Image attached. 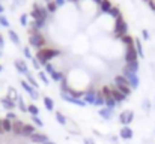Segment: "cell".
I'll return each mask as SVG.
<instances>
[{
	"instance_id": "ffe728a7",
	"label": "cell",
	"mask_w": 155,
	"mask_h": 144,
	"mask_svg": "<svg viewBox=\"0 0 155 144\" xmlns=\"http://www.w3.org/2000/svg\"><path fill=\"white\" fill-rule=\"evenodd\" d=\"M94 105L95 107H98V108H103L105 107V101H104V96L101 93V90H98L97 92V96H95V102H94Z\"/></svg>"
},
{
	"instance_id": "4fadbf2b",
	"label": "cell",
	"mask_w": 155,
	"mask_h": 144,
	"mask_svg": "<svg viewBox=\"0 0 155 144\" xmlns=\"http://www.w3.org/2000/svg\"><path fill=\"white\" fill-rule=\"evenodd\" d=\"M95 96H97V90H95V89H89V90L84 92L83 99H84V102H86L87 105H94V102H95Z\"/></svg>"
},
{
	"instance_id": "9a60e30c",
	"label": "cell",
	"mask_w": 155,
	"mask_h": 144,
	"mask_svg": "<svg viewBox=\"0 0 155 144\" xmlns=\"http://www.w3.org/2000/svg\"><path fill=\"white\" fill-rule=\"evenodd\" d=\"M35 132H36V126H35L33 123H24V128H23V134H21V137L29 138V137L33 135Z\"/></svg>"
},
{
	"instance_id": "ab89813d",
	"label": "cell",
	"mask_w": 155,
	"mask_h": 144,
	"mask_svg": "<svg viewBox=\"0 0 155 144\" xmlns=\"http://www.w3.org/2000/svg\"><path fill=\"white\" fill-rule=\"evenodd\" d=\"M23 53H24L26 59H29V60H32V59H33V56H32V53H30V48H29V47H24V48H23Z\"/></svg>"
},
{
	"instance_id": "ac0fdd59",
	"label": "cell",
	"mask_w": 155,
	"mask_h": 144,
	"mask_svg": "<svg viewBox=\"0 0 155 144\" xmlns=\"http://www.w3.org/2000/svg\"><path fill=\"white\" fill-rule=\"evenodd\" d=\"M111 96H113V99L116 101V104L119 105V104H122L125 99H127V96L124 95V93H120L116 87H111Z\"/></svg>"
},
{
	"instance_id": "bcb514c9",
	"label": "cell",
	"mask_w": 155,
	"mask_h": 144,
	"mask_svg": "<svg viewBox=\"0 0 155 144\" xmlns=\"http://www.w3.org/2000/svg\"><path fill=\"white\" fill-rule=\"evenodd\" d=\"M54 2H56L57 8H59V6H63V5H65V0H54Z\"/></svg>"
},
{
	"instance_id": "681fc988",
	"label": "cell",
	"mask_w": 155,
	"mask_h": 144,
	"mask_svg": "<svg viewBox=\"0 0 155 144\" xmlns=\"http://www.w3.org/2000/svg\"><path fill=\"white\" fill-rule=\"evenodd\" d=\"M2 134H5V132H3V128H2V119H0V135H2Z\"/></svg>"
},
{
	"instance_id": "680465c9",
	"label": "cell",
	"mask_w": 155,
	"mask_h": 144,
	"mask_svg": "<svg viewBox=\"0 0 155 144\" xmlns=\"http://www.w3.org/2000/svg\"><path fill=\"white\" fill-rule=\"evenodd\" d=\"M154 11H155V9H154Z\"/></svg>"
},
{
	"instance_id": "d6986e66",
	"label": "cell",
	"mask_w": 155,
	"mask_h": 144,
	"mask_svg": "<svg viewBox=\"0 0 155 144\" xmlns=\"http://www.w3.org/2000/svg\"><path fill=\"white\" fill-rule=\"evenodd\" d=\"M124 69H125V71H128V72H131V74H137V72H139V69H140L139 60H137V62H131V63H125Z\"/></svg>"
},
{
	"instance_id": "8d00e7d4",
	"label": "cell",
	"mask_w": 155,
	"mask_h": 144,
	"mask_svg": "<svg viewBox=\"0 0 155 144\" xmlns=\"http://www.w3.org/2000/svg\"><path fill=\"white\" fill-rule=\"evenodd\" d=\"M47 11H48L50 14H53V12H56V11H57V5H56V2H54V0L47 2Z\"/></svg>"
},
{
	"instance_id": "7bdbcfd3",
	"label": "cell",
	"mask_w": 155,
	"mask_h": 144,
	"mask_svg": "<svg viewBox=\"0 0 155 144\" xmlns=\"http://www.w3.org/2000/svg\"><path fill=\"white\" fill-rule=\"evenodd\" d=\"M20 23H21V26H27V14H23L20 17Z\"/></svg>"
},
{
	"instance_id": "7402d4cb",
	"label": "cell",
	"mask_w": 155,
	"mask_h": 144,
	"mask_svg": "<svg viewBox=\"0 0 155 144\" xmlns=\"http://www.w3.org/2000/svg\"><path fill=\"white\" fill-rule=\"evenodd\" d=\"M42 101H44V107H45L47 111H54V101L50 96H44Z\"/></svg>"
},
{
	"instance_id": "6da1fadb",
	"label": "cell",
	"mask_w": 155,
	"mask_h": 144,
	"mask_svg": "<svg viewBox=\"0 0 155 144\" xmlns=\"http://www.w3.org/2000/svg\"><path fill=\"white\" fill-rule=\"evenodd\" d=\"M60 56V51L59 50H56V48H41V50H38L36 51V60L41 63V66H45L47 63H50L54 57H59Z\"/></svg>"
},
{
	"instance_id": "816d5d0a",
	"label": "cell",
	"mask_w": 155,
	"mask_h": 144,
	"mask_svg": "<svg viewBox=\"0 0 155 144\" xmlns=\"http://www.w3.org/2000/svg\"><path fill=\"white\" fill-rule=\"evenodd\" d=\"M3 11H5V8H3V6H2V3H0V15H2V12H3Z\"/></svg>"
},
{
	"instance_id": "7c38bea8",
	"label": "cell",
	"mask_w": 155,
	"mask_h": 144,
	"mask_svg": "<svg viewBox=\"0 0 155 144\" xmlns=\"http://www.w3.org/2000/svg\"><path fill=\"white\" fill-rule=\"evenodd\" d=\"M62 99H63V101H66V102H69V104H72V105H77V107H86V105H87V104L84 102V99L71 98V96L66 95V93H62Z\"/></svg>"
},
{
	"instance_id": "b9f144b4",
	"label": "cell",
	"mask_w": 155,
	"mask_h": 144,
	"mask_svg": "<svg viewBox=\"0 0 155 144\" xmlns=\"http://www.w3.org/2000/svg\"><path fill=\"white\" fill-rule=\"evenodd\" d=\"M32 65H33V68H35L36 71H39V69H41V63L36 60V57H33V59H32Z\"/></svg>"
},
{
	"instance_id": "e0dca14e",
	"label": "cell",
	"mask_w": 155,
	"mask_h": 144,
	"mask_svg": "<svg viewBox=\"0 0 155 144\" xmlns=\"http://www.w3.org/2000/svg\"><path fill=\"white\" fill-rule=\"evenodd\" d=\"M98 114L103 117L104 120H110V119L113 117V114H114V110H111V108H107V107H103V108H100Z\"/></svg>"
},
{
	"instance_id": "60d3db41",
	"label": "cell",
	"mask_w": 155,
	"mask_h": 144,
	"mask_svg": "<svg viewBox=\"0 0 155 144\" xmlns=\"http://www.w3.org/2000/svg\"><path fill=\"white\" fill-rule=\"evenodd\" d=\"M6 119H8V120H11V122H15V120H17V114H15L14 111H8Z\"/></svg>"
},
{
	"instance_id": "52a82bcc",
	"label": "cell",
	"mask_w": 155,
	"mask_h": 144,
	"mask_svg": "<svg viewBox=\"0 0 155 144\" xmlns=\"http://www.w3.org/2000/svg\"><path fill=\"white\" fill-rule=\"evenodd\" d=\"M20 84H21L23 90H24V92H26L27 95L30 96L32 99H35V101H36V99L39 98V93H38V90H36V89H33V87H32V86H30V84H29V83H27L26 80H21V81H20Z\"/></svg>"
},
{
	"instance_id": "f35d334b",
	"label": "cell",
	"mask_w": 155,
	"mask_h": 144,
	"mask_svg": "<svg viewBox=\"0 0 155 144\" xmlns=\"http://www.w3.org/2000/svg\"><path fill=\"white\" fill-rule=\"evenodd\" d=\"M0 26L2 27H9V21H8V18L5 17V15H0Z\"/></svg>"
},
{
	"instance_id": "74e56055",
	"label": "cell",
	"mask_w": 155,
	"mask_h": 144,
	"mask_svg": "<svg viewBox=\"0 0 155 144\" xmlns=\"http://www.w3.org/2000/svg\"><path fill=\"white\" fill-rule=\"evenodd\" d=\"M54 71H56V68L53 66L51 63H47V65L44 66V72H45L47 75H51V74H54Z\"/></svg>"
},
{
	"instance_id": "db71d44e",
	"label": "cell",
	"mask_w": 155,
	"mask_h": 144,
	"mask_svg": "<svg viewBox=\"0 0 155 144\" xmlns=\"http://www.w3.org/2000/svg\"><path fill=\"white\" fill-rule=\"evenodd\" d=\"M2 71H3V66H2V65H0V72H2Z\"/></svg>"
},
{
	"instance_id": "30bf717a",
	"label": "cell",
	"mask_w": 155,
	"mask_h": 144,
	"mask_svg": "<svg viewBox=\"0 0 155 144\" xmlns=\"http://www.w3.org/2000/svg\"><path fill=\"white\" fill-rule=\"evenodd\" d=\"M29 140L33 144H44L45 141H48V135L44 134V132H38V131H36L33 135L29 137Z\"/></svg>"
},
{
	"instance_id": "f1b7e54d",
	"label": "cell",
	"mask_w": 155,
	"mask_h": 144,
	"mask_svg": "<svg viewBox=\"0 0 155 144\" xmlns=\"http://www.w3.org/2000/svg\"><path fill=\"white\" fill-rule=\"evenodd\" d=\"M50 78H51L53 81H56V83H60V81L65 78V74H63L62 71H57V69H56V71H54V74L50 75Z\"/></svg>"
},
{
	"instance_id": "f546056e",
	"label": "cell",
	"mask_w": 155,
	"mask_h": 144,
	"mask_svg": "<svg viewBox=\"0 0 155 144\" xmlns=\"http://www.w3.org/2000/svg\"><path fill=\"white\" fill-rule=\"evenodd\" d=\"M120 41L125 47H134V38L131 35H125L124 38H120Z\"/></svg>"
},
{
	"instance_id": "f907efd6",
	"label": "cell",
	"mask_w": 155,
	"mask_h": 144,
	"mask_svg": "<svg viewBox=\"0 0 155 144\" xmlns=\"http://www.w3.org/2000/svg\"><path fill=\"white\" fill-rule=\"evenodd\" d=\"M92 2H94V3H97V5H101V2H103V0H92Z\"/></svg>"
},
{
	"instance_id": "8fae6325",
	"label": "cell",
	"mask_w": 155,
	"mask_h": 144,
	"mask_svg": "<svg viewBox=\"0 0 155 144\" xmlns=\"http://www.w3.org/2000/svg\"><path fill=\"white\" fill-rule=\"evenodd\" d=\"M14 66H15V69H17V72L18 74H23V75H27L30 71H29V66H27V63L24 62V60H21V59H17L15 62H14Z\"/></svg>"
},
{
	"instance_id": "7dc6e473",
	"label": "cell",
	"mask_w": 155,
	"mask_h": 144,
	"mask_svg": "<svg viewBox=\"0 0 155 144\" xmlns=\"http://www.w3.org/2000/svg\"><path fill=\"white\" fill-rule=\"evenodd\" d=\"M5 47V39H3V35H0V50Z\"/></svg>"
},
{
	"instance_id": "44dd1931",
	"label": "cell",
	"mask_w": 155,
	"mask_h": 144,
	"mask_svg": "<svg viewBox=\"0 0 155 144\" xmlns=\"http://www.w3.org/2000/svg\"><path fill=\"white\" fill-rule=\"evenodd\" d=\"M54 119H56V122H57L59 125H62V126H66V123H68V119H66L65 114H62L60 111H56V113H54Z\"/></svg>"
},
{
	"instance_id": "484cf974",
	"label": "cell",
	"mask_w": 155,
	"mask_h": 144,
	"mask_svg": "<svg viewBox=\"0 0 155 144\" xmlns=\"http://www.w3.org/2000/svg\"><path fill=\"white\" fill-rule=\"evenodd\" d=\"M8 36H9V39H11V42L14 44V45H20V36L17 35V32H14V30H9L8 32Z\"/></svg>"
},
{
	"instance_id": "ba28073f",
	"label": "cell",
	"mask_w": 155,
	"mask_h": 144,
	"mask_svg": "<svg viewBox=\"0 0 155 144\" xmlns=\"http://www.w3.org/2000/svg\"><path fill=\"white\" fill-rule=\"evenodd\" d=\"M124 59H125V63H131V62H137L139 60V54L136 51V45L134 47H127Z\"/></svg>"
},
{
	"instance_id": "f6af8a7d",
	"label": "cell",
	"mask_w": 155,
	"mask_h": 144,
	"mask_svg": "<svg viewBox=\"0 0 155 144\" xmlns=\"http://www.w3.org/2000/svg\"><path fill=\"white\" fill-rule=\"evenodd\" d=\"M83 143L84 144H95V140H92V138H84Z\"/></svg>"
},
{
	"instance_id": "83f0119b",
	"label": "cell",
	"mask_w": 155,
	"mask_h": 144,
	"mask_svg": "<svg viewBox=\"0 0 155 144\" xmlns=\"http://www.w3.org/2000/svg\"><path fill=\"white\" fill-rule=\"evenodd\" d=\"M2 128H3V132H5V134H6V132H12V122L8 120L6 117L2 119Z\"/></svg>"
},
{
	"instance_id": "3957f363",
	"label": "cell",
	"mask_w": 155,
	"mask_h": 144,
	"mask_svg": "<svg viewBox=\"0 0 155 144\" xmlns=\"http://www.w3.org/2000/svg\"><path fill=\"white\" fill-rule=\"evenodd\" d=\"M29 44H30V47L41 50V48H45L47 41H45V38H44V35L41 32H35V33H32L29 36Z\"/></svg>"
},
{
	"instance_id": "d590c367",
	"label": "cell",
	"mask_w": 155,
	"mask_h": 144,
	"mask_svg": "<svg viewBox=\"0 0 155 144\" xmlns=\"http://www.w3.org/2000/svg\"><path fill=\"white\" fill-rule=\"evenodd\" d=\"M8 93H9V95H8L9 99H12V101H15V102H17V99H18V93H17V90H15L14 87H9V89H8Z\"/></svg>"
},
{
	"instance_id": "d4e9b609",
	"label": "cell",
	"mask_w": 155,
	"mask_h": 144,
	"mask_svg": "<svg viewBox=\"0 0 155 144\" xmlns=\"http://www.w3.org/2000/svg\"><path fill=\"white\" fill-rule=\"evenodd\" d=\"M111 8H113V5H111L110 0H103L101 5H100V9H101V12H104V14H108Z\"/></svg>"
},
{
	"instance_id": "6f0895ef",
	"label": "cell",
	"mask_w": 155,
	"mask_h": 144,
	"mask_svg": "<svg viewBox=\"0 0 155 144\" xmlns=\"http://www.w3.org/2000/svg\"><path fill=\"white\" fill-rule=\"evenodd\" d=\"M145 2H149V0H145Z\"/></svg>"
},
{
	"instance_id": "9f6ffc18",
	"label": "cell",
	"mask_w": 155,
	"mask_h": 144,
	"mask_svg": "<svg viewBox=\"0 0 155 144\" xmlns=\"http://www.w3.org/2000/svg\"><path fill=\"white\" fill-rule=\"evenodd\" d=\"M0 57H2V51H0Z\"/></svg>"
},
{
	"instance_id": "2e32d148",
	"label": "cell",
	"mask_w": 155,
	"mask_h": 144,
	"mask_svg": "<svg viewBox=\"0 0 155 144\" xmlns=\"http://www.w3.org/2000/svg\"><path fill=\"white\" fill-rule=\"evenodd\" d=\"M23 128H24V122H21L20 119H17L15 122H12V132L18 137H21L23 134Z\"/></svg>"
},
{
	"instance_id": "836d02e7",
	"label": "cell",
	"mask_w": 155,
	"mask_h": 144,
	"mask_svg": "<svg viewBox=\"0 0 155 144\" xmlns=\"http://www.w3.org/2000/svg\"><path fill=\"white\" fill-rule=\"evenodd\" d=\"M108 14H110V15H111L114 20H116V18H119V17L122 15V14H120V9H119L117 6H113V8L110 9V12H108Z\"/></svg>"
},
{
	"instance_id": "c3c4849f",
	"label": "cell",
	"mask_w": 155,
	"mask_h": 144,
	"mask_svg": "<svg viewBox=\"0 0 155 144\" xmlns=\"http://www.w3.org/2000/svg\"><path fill=\"white\" fill-rule=\"evenodd\" d=\"M148 5H149V8H151L152 11L155 9V3H154V0H149V2H148Z\"/></svg>"
},
{
	"instance_id": "e575fe53",
	"label": "cell",
	"mask_w": 155,
	"mask_h": 144,
	"mask_svg": "<svg viewBox=\"0 0 155 144\" xmlns=\"http://www.w3.org/2000/svg\"><path fill=\"white\" fill-rule=\"evenodd\" d=\"M30 119H32V123H33L36 128H42V126H44V122L39 119V116H32Z\"/></svg>"
},
{
	"instance_id": "603a6c76",
	"label": "cell",
	"mask_w": 155,
	"mask_h": 144,
	"mask_svg": "<svg viewBox=\"0 0 155 144\" xmlns=\"http://www.w3.org/2000/svg\"><path fill=\"white\" fill-rule=\"evenodd\" d=\"M114 87H116V89H117L120 93H124V95L127 96V98L133 95V89H131L130 86H122V84H119V86H114Z\"/></svg>"
},
{
	"instance_id": "4316f807",
	"label": "cell",
	"mask_w": 155,
	"mask_h": 144,
	"mask_svg": "<svg viewBox=\"0 0 155 144\" xmlns=\"http://www.w3.org/2000/svg\"><path fill=\"white\" fill-rule=\"evenodd\" d=\"M26 81H27V83H29V84H30V86H32L33 89H36V90L39 89V83H38V81L35 80V77H33V75H32L30 72H29V74L26 75Z\"/></svg>"
},
{
	"instance_id": "f5cc1de1",
	"label": "cell",
	"mask_w": 155,
	"mask_h": 144,
	"mask_svg": "<svg viewBox=\"0 0 155 144\" xmlns=\"http://www.w3.org/2000/svg\"><path fill=\"white\" fill-rule=\"evenodd\" d=\"M44 144H56V143H53V141H50V140H48V141H45Z\"/></svg>"
},
{
	"instance_id": "4dcf8cb0",
	"label": "cell",
	"mask_w": 155,
	"mask_h": 144,
	"mask_svg": "<svg viewBox=\"0 0 155 144\" xmlns=\"http://www.w3.org/2000/svg\"><path fill=\"white\" fill-rule=\"evenodd\" d=\"M27 113H29L30 116H39V108H38V105L29 104V105H27Z\"/></svg>"
},
{
	"instance_id": "8992f818",
	"label": "cell",
	"mask_w": 155,
	"mask_h": 144,
	"mask_svg": "<svg viewBox=\"0 0 155 144\" xmlns=\"http://www.w3.org/2000/svg\"><path fill=\"white\" fill-rule=\"evenodd\" d=\"M122 75L128 80L130 87H131L133 90H136V89L140 86V78H139V75H137V74H131V72H128V71L122 69Z\"/></svg>"
},
{
	"instance_id": "ee69618b",
	"label": "cell",
	"mask_w": 155,
	"mask_h": 144,
	"mask_svg": "<svg viewBox=\"0 0 155 144\" xmlns=\"http://www.w3.org/2000/svg\"><path fill=\"white\" fill-rule=\"evenodd\" d=\"M142 36H143L145 41H148V39H149V32H148V30H143V32H142Z\"/></svg>"
},
{
	"instance_id": "277c9868",
	"label": "cell",
	"mask_w": 155,
	"mask_h": 144,
	"mask_svg": "<svg viewBox=\"0 0 155 144\" xmlns=\"http://www.w3.org/2000/svg\"><path fill=\"white\" fill-rule=\"evenodd\" d=\"M47 15H48V11L47 8H42L39 5H33V9L30 12V17L33 20H45L47 21Z\"/></svg>"
},
{
	"instance_id": "9c48e42d",
	"label": "cell",
	"mask_w": 155,
	"mask_h": 144,
	"mask_svg": "<svg viewBox=\"0 0 155 144\" xmlns=\"http://www.w3.org/2000/svg\"><path fill=\"white\" fill-rule=\"evenodd\" d=\"M134 137V131L131 129V126H122L119 129V138L124 140V141H128V140H133Z\"/></svg>"
},
{
	"instance_id": "7a4b0ae2",
	"label": "cell",
	"mask_w": 155,
	"mask_h": 144,
	"mask_svg": "<svg viewBox=\"0 0 155 144\" xmlns=\"http://www.w3.org/2000/svg\"><path fill=\"white\" fill-rule=\"evenodd\" d=\"M125 35H128V24L124 20V17L120 15L119 18H116V23H114V38L120 39Z\"/></svg>"
},
{
	"instance_id": "5b68a950",
	"label": "cell",
	"mask_w": 155,
	"mask_h": 144,
	"mask_svg": "<svg viewBox=\"0 0 155 144\" xmlns=\"http://www.w3.org/2000/svg\"><path fill=\"white\" fill-rule=\"evenodd\" d=\"M134 120V111L133 110H124L119 114V123L122 126H130Z\"/></svg>"
},
{
	"instance_id": "1f68e13d",
	"label": "cell",
	"mask_w": 155,
	"mask_h": 144,
	"mask_svg": "<svg viewBox=\"0 0 155 144\" xmlns=\"http://www.w3.org/2000/svg\"><path fill=\"white\" fill-rule=\"evenodd\" d=\"M38 78H39V80H41V81H42L45 86H48V84L51 83V81H50V77H48V75H47L44 71H39V74H38Z\"/></svg>"
},
{
	"instance_id": "5bb4252c",
	"label": "cell",
	"mask_w": 155,
	"mask_h": 144,
	"mask_svg": "<svg viewBox=\"0 0 155 144\" xmlns=\"http://www.w3.org/2000/svg\"><path fill=\"white\" fill-rule=\"evenodd\" d=\"M0 104H2V107H3L5 110H8V111H12V110L17 107V102L12 101V99H9L8 96L2 98V99H0Z\"/></svg>"
},
{
	"instance_id": "cb8c5ba5",
	"label": "cell",
	"mask_w": 155,
	"mask_h": 144,
	"mask_svg": "<svg viewBox=\"0 0 155 144\" xmlns=\"http://www.w3.org/2000/svg\"><path fill=\"white\" fill-rule=\"evenodd\" d=\"M134 45H136V51L139 54V59H143L145 57V51H143V47H142V41L134 38Z\"/></svg>"
},
{
	"instance_id": "11a10c76",
	"label": "cell",
	"mask_w": 155,
	"mask_h": 144,
	"mask_svg": "<svg viewBox=\"0 0 155 144\" xmlns=\"http://www.w3.org/2000/svg\"><path fill=\"white\" fill-rule=\"evenodd\" d=\"M69 2H74V3H75V2H78V0H69Z\"/></svg>"
},
{
	"instance_id": "d6a6232c",
	"label": "cell",
	"mask_w": 155,
	"mask_h": 144,
	"mask_svg": "<svg viewBox=\"0 0 155 144\" xmlns=\"http://www.w3.org/2000/svg\"><path fill=\"white\" fill-rule=\"evenodd\" d=\"M17 102H18V108H20V111L21 113H27V105H26V102H24V99L21 98V96H18V99H17Z\"/></svg>"
}]
</instances>
